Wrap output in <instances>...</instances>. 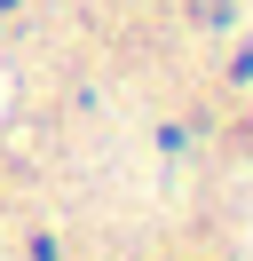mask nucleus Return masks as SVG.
<instances>
[]
</instances>
